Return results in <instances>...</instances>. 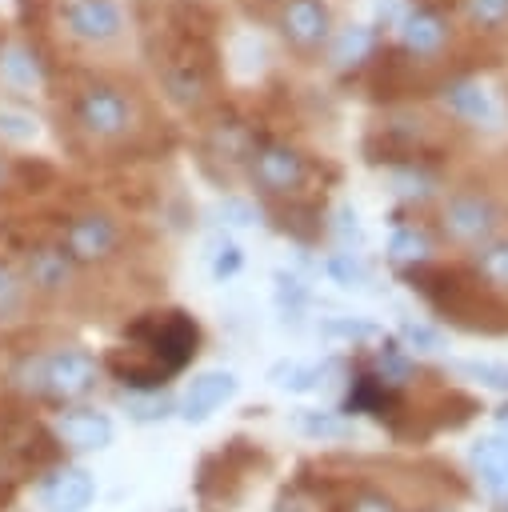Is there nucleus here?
Segmentation results:
<instances>
[{
  "label": "nucleus",
  "mask_w": 508,
  "mask_h": 512,
  "mask_svg": "<svg viewBox=\"0 0 508 512\" xmlns=\"http://www.w3.org/2000/svg\"><path fill=\"white\" fill-rule=\"evenodd\" d=\"M72 128L92 148H120L148 132V108L144 96L120 80L92 76L72 96Z\"/></svg>",
  "instance_id": "nucleus-1"
},
{
  "label": "nucleus",
  "mask_w": 508,
  "mask_h": 512,
  "mask_svg": "<svg viewBox=\"0 0 508 512\" xmlns=\"http://www.w3.org/2000/svg\"><path fill=\"white\" fill-rule=\"evenodd\" d=\"M152 64H156V80H160V92L168 104H176L184 112H200L204 104H212V96H216V48H212V40L164 24L160 44L152 52Z\"/></svg>",
  "instance_id": "nucleus-2"
},
{
  "label": "nucleus",
  "mask_w": 508,
  "mask_h": 512,
  "mask_svg": "<svg viewBox=\"0 0 508 512\" xmlns=\"http://www.w3.org/2000/svg\"><path fill=\"white\" fill-rule=\"evenodd\" d=\"M504 224H508L504 200L480 180H464L440 200V232L456 248H472L476 252L488 240H496L504 232Z\"/></svg>",
  "instance_id": "nucleus-3"
},
{
  "label": "nucleus",
  "mask_w": 508,
  "mask_h": 512,
  "mask_svg": "<svg viewBox=\"0 0 508 512\" xmlns=\"http://www.w3.org/2000/svg\"><path fill=\"white\" fill-rule=\"evenodd\" d=\"M56 28L84 52H120L132 32L120 0H60Z\"/></svg>",
  "instance_id": "nucleus-4"
},
{
  "label": "nucleus",
  "mask_w": 508,
  "mask_h": 512,
  "mask_svg": "<svg viewBox=\"0 0 508 512\" xmlns=\"http://www.w3.org/2000/svg\"><path fill=\"white\" fill-rule=\"evenodd\" d=\"M128 336L140 340V348L160 364L164 376H176L196 356V344H200V328L184 312H148V320L132 324Z\"/></svg>",
  "instance_id": "nucleus-5"
},
{
  "label": "nucleus",
  "mask_w": 508,
  "mask_h": 512,
  "mask_svg": "<svg viewBox=\"0 0 508 512\" xmlns=\"http://www.w3.org/2000/svg\"><path fill=\"white\" fill-rule=\"evenodd\" d=\"M60 248L72 256L76 268H96V264H108L120 256L124 248V224L112 216V212H100V208H88V212H76L64 232H60Z\"/></svg>",
  "instance_id": "nucleus-6"
},
{
  "label": "nucleus",
  "mask_w": 508,
  "mask_h": 512,
  "mask_svg": "<svg viewBox=\"0 0 508 512\" xmlns=\"http://www.w3.org/2000/svg\"><path fill=\"white\" fill-rule=\"evenodd\" d=\"M248 176H252V184L264 196L296 200L304 192L308 176H312V164H308V156L296 144H288V140H264L248 156Z\"/></svg>",
  "instance_id": "nucleus-7"
},
{
  "label": "nucleus",
  "mask_w": 508,
  "mask_h": 512,
  "mask_svg": "<svg viewBox=\"0 0 508 512\" xmlns=\"http://www.w3.org/2000/svg\"><path fill=\"white\" fill-rule=\"evenodd\" d=\"M276 28H280V40L308 60L332 44V8L328 0H280Z\"/></svg>",
  "instance_id": "nucleus-8"
},
{
  "label": "nucleus",
  "mask_w": 508,
  "mask_h": 512,
  "mask_svg": "<svg viewBox=\"0 0 508 512\" xmlns=\"http://www.w3.org/2000/svg\"><path fill=\"white\" fill-rule=\"evenodd\" d=\"M100 380V364L92 352L68 344V348H52L44 352V364H40V396L48 400H80L96 388Z\"/></svg>",
  "instance_id": "nucleus-9"
},
{
  "label": "nucleus",
  "mask_w": 508,
  "mask_h": 512,
  "mask_svg": "<svg viewBox=\"0 0 508 512\" xmlns=\"http://www.w3.org/2000/svg\"><path fill=\"white\" fill-rule=\"evenodd\" d=\"M400 48L404 56H412L416 64H436L444 60V52L452 48V20L440 12V8H412L404 20H400Z\"/></svg>",
  "instance_id": "nucleus-10"
},
{
  "label": "nucleus",
  "mask_w": 508,
  "mask_h": 512,
  "mask_svg": "<svg viewBox=\"0 0 508 512\" xmlns=\"http://www.w3.org/2000/svg\"><path fill=\"white\" fill-rule=\"evenodd\" d=\"M20 280L36 296H64L76 280V264L60 244H36V248L24 252Z\"/></svg>",
  "instance_id": "nucleus-11"
},
{
  "label": "nucleus",
  "mask_w": 508,
  "mask_h": 512,
  "mask_svg": "<svg viewBox=\"0 0 508 512\" xmlns=\"http://www.w3.org/2000/svg\"><path fill=\"white\" fill-rule=\"evenodd\" d=\"M96 496V484L84 468L76 464H64V468H52L44 480H40V504L48 512H84Z\"/></svg>",
  "instance_id": "nucleus-12"
},
{
  "label": "nucleus",
  "mask_w": 508,
  "mask_h": 512,
  "mask_svg": "<svg viewBox=\"0 0 508 512\" xmlns=\"http://www.w3.org/2000/svg\"><path fill=\"white\" fill-rule=\"evenodd\" d=\"M52 436L72 452H92L112 440V420L96 408H68L52 420Z\"/></svg>",
  "instance_id": "nucleus-13"
},
{
  "label": "nucleus",
  "mask_w": 508,
  "mask_h": 512,
  "mask_svg": "<svg viewBox=\"0 0 508 512\" xmlns=\"http://www.w3.org/2000/svg\"><path fill=\"white\" fill-rule=\"evenodd\" d=\"M232 392H236V376H232V372H200V376L188 384V392H184L180 416H184V420H208Z\"/></svg>",
  "instance_id": "nucleus-14"
},
{
  "label": "nucleus",
  "mask_w": 508,
  "mask_h": 512,
  "mask_svg": "<svg viewBox=\"0 0 508 512\" xmlns=\"http://www.w3.org/2000/svg\"><path fill=\"white\" fill-rule=\"evenodd\" d=\"M0 84L8 92H36L44 84V72H40V60L28 44H4L0 48Z\"/></svg>",
  "instance_id": "nucleus-15"
},
{
  "label": "nucleus",
  "mask_w": 508,
  "mask_h": 512,
  "mask_svg": "<svg viewBox=\"0 0 508 512\" xmlns=\"http://www.w3.org/2000/svg\"><path fill=\"white\" fill-rule=\"evenodd\" d=\"M472 272L492 296H508V236L488 240L484 248L472 252Z\"/></svg>",
  "instance_id": "nucleus-16"
},
{
  "label": "nucleus",
  "mask_w": 508,
  "mask_h": 512,
  "mask_svg": "<svg viewBox=\"0 0 508 512\" xmlns=\"http://www.w3.org/2000/svg\"><path fill=\"white\" fill-rule=\"evenodd\" d=\"M444 104H448L460 120H472V124H492V120H496L488 92H484L480 84H472V80L448 84V88H444Z\"/></svg>",
  "instance_id": "nucleus-17"
},
{
  "label": "nucleus",
  "mask_w": 508,
  "mask_h": 512,
  "mask_svg": "<svg viewBox=\"0 0 508 512\" xmlns=\"http://www.w3.org/2000/svg\"><path fill=\"white\" fill-rule=\"evenodd\" d=\"M468 460H472V468L480 472L484 484H492V488L508 484V436H484V440H476Z\"/></svg>",
  "instance_id": "nucleus-18"
},
{
  "label": "nucleus",
  "mask_w": 508,
  "mask_h": 512,
  "mask_svg": "<svg viewBox=\"0 0 508 512\" xmlns=\"http://www.w3.org/2000/svg\"><path fill=\"white\" fill-rule=\"evenodd\" d=\"M456 4L464 24L480 36H496L508 28V0H456Z\"/></svg>",
  "instance_id": "nucleus-19"
},
{
  "label": "nucleus",
  "mask_w": 508,
  "mask_h": 512,
  "mask_svg": "<svg viewBox=\"0 0 508 512\" xmlns=\"http://www.w3.org/2000/svg\"><path fill=\"white\" fill-rule=\"evenodd\" d=\"M368 48H372V32H368L364 24H356V28H344V32L332 40L328 60H332V64H356V60L368 56Z\"/></svg>",
  "instance_id": "nucleus-20"
},
{
  "label": "nucleus",
  "mask_w": 508,
  "mask_h": 512,
  "mask_svg": "<svg viewBox=\"0 0 508 512\" xmlns=\"http://www.w3.org/2000/svg\"><path fill=\"white\" fill-rule=\"evenodd\" d=\"M388 256H392L396 264H428L432 244H428L424 232H416V228H400V232L392 236V244H388Z\"/></svg>",
  "instance_id": "nucleus-21"
},
{
  "label": "nucleus",
  "mask_w": 508,
  "mask_h": 512,
  "mask_svg": "<svg viewBox=\"0 0 508 512\" xmlns=\"http://www.w3.org/2000/svg\"><path fill=\"white\" fill-rule=\"evenodd\" d=\"M384 384L376 380V376H360L356 384H352V392H348V400H344V412H376V416H384Z\"/></svg>",
  "instance_id": "nucleus-22"
},
{
  "label": "nucleus",
  "mask_w": 508,
  "mask_h": 512,
  "mask_svg": "<svg viewBox=\"0 0 508 512\" xmlns=\"http://www.w3.org/2000/svg\"><path fill=\"white\" fill-rule=\"evenodd\" d=\"M24 300H28V288H24L20 272L0 268V320L20 316V312H24Z\"/></svg>",
  "instance_id": "nucleus-23"
},
{
  "label": "nucleus",
  "mask_w": 508,
  "mask_h": 512,
  "mask_svg": "<svg viewBox=\"0 0 508 512\" xmlns=\"http://www.w3.org/2000/svg\"><path fill=\"white\" fill-rule=\"evenodd\" d=\"M376 368H380V384H404L408 380V372H412V364H408V356L400 352V344H384L380 352H376Z\"/></svg>",
  "instance_id": "nucleus-24"
},
{
  "label": "nucleus",
  "mask_w": 508,
  "mask_h": 512,
  "mask_svg": "<svg viewBox=\"0 0 508 512\" xmlns=\"http://www.w3.org/2000/svg\"><path fill=\"white\" fill-rule=\"evenodd\" d=\"M328 276H332L336 284H344V288H364V280H368L364 264H360L352 252H336V256H328Z\"/></svg>",
  "instance_id": "nucleus-25"
},
{
  "label": "nucleus",
  "mask_w": 508,
  "mask_h": 512,
  "mask_svg": "<svg viewBox=\"0 0 508 512\" xmlns=\"http://www.w3.org/2000/svg\"><path fill=\"white\" fill-rule=\"evenodd\" d=\"M320 380V368H308V364H276L272 368V384H280V388H292V392H308L312 384Z\"/></svg>",
  "instance_id": "nucleus-26"
},
{
  "label": "nucleus",
  "mask_w": 508,
  "mask_h": 512,
  "mask_svg": "<svg viewBox=\"0 0 508 512\" xmlns=\"http://www.w3.org/2000/svg\"><path fill=\"white\" fill-rule=\"evenodd\" d=\"M300 432L304 436H316V440H336L348 432V424L332 412H300Z\"/></svg>",
  "instance_id": "nucleus-27"
},
{
  "label": "nucleus",
  "mask_w": 508,
  "mask_h": 512,
  "mask_svg": "<svg viewBox=\"0 0 508 512\" xmlns=\"http://www.w3.org/2000/svg\"><path fill=\"white\" fill-rule=\"evenodd\" d=\"M456 372H460V376H472V380H480L484 388H500V392H508V364L464 360V364H456Z\"/></svg>",
  "instance_id": "nucleus-28"
},
{
  "label": "nucleus",
  "mask_w": 508,
  "mask_h": 512,
  "mask_svg": "<svg viewBox=\"0 0 508 512\" xmlns=\"http://www.w3.org/2000/svg\"><path fill=\"white\" fill-rule=\"evenodd\" d=\"M340 512H400V504L388 496V492H376V488H360L344 500Z\"/></svg>",
  "instance_id": "nucleus-29"
},
{
  "label": "nucleus",
  "mask_w": 508,
  "mask_h": 512,
  "mask_svg": "<svg viewBox=\"0 0 508 512\" xmlns=\"http://www.w3.org/2000/svg\"><path fill=\"white\" fill-rule=\"evenodd\" d=\"M128 412L132 420H164L172 412V400L160 396V392H148V396H128Z\"/></svg>",
  "instance_id": "nucleus-30"
},
{
  "label": "nucleus",
  "mask_w": 508,
  "mask_h": 512,
  "mask_svg": "<svg viewBox=\"0 0 508 512\" xmlns=\"http://www.w3.org/2000/svg\"><path fill=\"white\" fill-rule=\"evenodd\" d=\"M0 136H8V140H32L36 136V120L28 112L0 108Z\"/></svg>",
  "instance_id": "nucleus-31"
},
{
  "label": "nucleus",
  "mask_w": 508,
  "mask_h": 512,
  "mask_svg": "<svg viewBox=\"0 0 508 512\" xmlns=\"http://www.w3.org/2000/svg\"><path fill=\"white\" fill-rule=\"evenodd\" d=\"M404 344L408 348H416V352H436L440 348V332L436 328H428V324H404Z\"/></svg>",
  "instance_id": "nucleus-32"
},
{
  "label": "nucleus",
  "mask_w": 508,
  "mask_h": 512,
  "mask_svg": "<svg viewBox=\"0 0 508 512\" xmlns=\"http://www.w3.org/2000/svg\"><path fill=\"white\" fill-rule=\"evenodd\" d=\"M328 336H348V340H360V336H372V324H360V320H328L324 324Z\"/></svg>",
  "instance_id": "nucleus-33"
},
{
  "label": "nucleus",
  "mask_w": 508,
  "mask_h": 512,
  "mask_svg": "<svg viewBox=\"0 0 508 512\" xmlns=\"http://www.w3.org/2000/svg\"><path fill=\"white\" fill-rule=\"evenodd\" d=\"M236 268H240V248L224 244V248L216 252V260H212V272H216V276H232Z\"/></svg>",
  "instance_id": "nucleus-34"
},
{
  "label": "nucleus",
  "mask_w": 508,
  "mask_h": 512,
  "mask_svg": "<svg viewBox=\"0 0 508 512\" xmlns=\"http://www.w3.org/2000/svg\"><path fill=\"white\" fill-rule=\"evenodd\" d=\"M4 188H12V160L4 156V148H0V192Z\"/></svg>",
  "instance_id": "nucleus-35"
},
{
  "label": "nucleus",
  "mask_w": 508,
  "mask_h": 512,
  "mask_svg": "<svg viewBox=\"0 0 508 512\" xmlns=\"http://www.w3.org/2000/svg\"><path fill=\"white\" fill-rule=\"evenodd\" d=\"M424 512H452V508H444V504H432V508H424Z\"/></svg>",
  "instance_id": "nucleus-36"
},
{
  "label": "nucleus",
  "mask_w": 508,
  "mask_h": 512,
  "mask_svg": "<svg viewBox=\"0 0 508 512\" xmlns=\"http://www.w3.org/2000/svg\"><path fill=\"white\" fill-rule=\"evenodd\" d=\"M500 424H504V428H508V408H500Z\"/></svg>",
  "instance_id": "nucleus-37"
}]
</instances>
